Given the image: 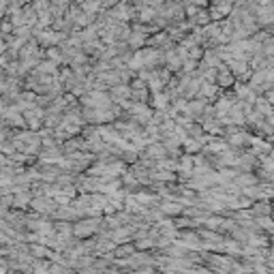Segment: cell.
<instances>
[{"label":"cell","instance_id":"20","mask_svg":"<svg viewBox=\"0 0 274 274\" xmlns=\"http://www.w3.org/2000/svg\"><path fill=\"white\" fill-rule=\"evenodd\" d=\"M94 240H97V246H94V257H103V255H110V253H114L116 244L110 240V238L94 236Z\"/></svg>","mask_w":274,"mask_h":274},{"label":"cell","instance_id":"18","mask_svg":"<svg viewBox=\"0 0 274 274\" xmlns=\"http://www.w3.org/2000/svg\"><path fill=\"white\" fill-rule=\"evenodd\" d=\"M30 201H32L30 191H17V193H13V204H11V210L26 212L28 206H30Z\"/></svg>","mask_w":274,"mask_h":274},{"label":"cell","instance_id":"33","mask_svg":"<svg viewBox=\"0 0 274 274\" xmlns=\"http://www.w3.org/2000/svg\"><path fill=\"white\" fill-rule=\"evenodd\" d=\"M50 268H52V261H47V259H34L30 264L32 274H50Z\"/></svg>","mask_w":274,"mask_h":274},{"label":"cell","instance_id":"7","mask_svg":"<svg viewBox=\"0 0 274 274\" xmlns=\"http://www.w3.org/2000/svg\"><path fill=\"white\" fill-rule=\"evenodd\" d=\"M157 208L161 210V214L165 219H178V217H182V210L184 206L180 204V201H174V199H161Z\"/></svg>","mask_w":274,"mask_h":274},{"label":"cell","instance_id":"28","mask_svg":"<svg viewBox=\"0 0 274 274\" xmlns=\"http://www.w3.org/2000/svg\"><path fill=\"white\" fill-rule=\"evenodd\" d=\"M43 52H45V60L54 62L56 67H65V56L60 52V47H47Z\"/></svg>","mask_w":274,"mask_h":274},{"label":"cell","instance_id":"15","mask_svg":"<svg viewBox=\"0 0 274 274\" xmlns=\"http://www.w3.org/2000/svg\"><path fill=\"white\" fill-rule=\"evenodd\" d=\"M238 172H255L257 170V157L251 152V150H242L240 154V159H238Z\"/></svg>","mask_w":274,"mask_h":274},{"label":"cell","instance_id":"36","mask_svg":"<svg viewBox=\"0 0 274 274\" xmlns=\"http://www.w3.org/2000/svg\"><path fill=\"white\" fill-rule=\"evenodd\" d=\"M34 101H37V94L30 92V90H22L17 97H15L13 105H15V103H34Z\"/></svg>","mask_w":274,"mask_h":274},{"label":"cell","instance_id":"17","mask_svg":"<svg viewBox=\"0 0 274 274\" xmlns=\"http://www.w3.org/2000/svg\"><path fill=\"white\" fill-rule=\"evenodd\" d=\"M206 101H201V99H193V101H188L186 103V118H191V120L193 122H197L199 120V116L204 114V110H206Z\"/></svg>","mask_w":274,"mask_h":274},{"label":"cell","instance_id":"5","mask_svg":"<svg viewBox=\"0 0 274 274\" xmlns=\"http://www.w3.org/2000/svg\"><path fill=\"white\" fill-rule=\"evenodd\" d=\"M176 244H180L186 251H201V240L195 229H180L176 236Z\"/></svg>","mask_w":274,"mask_h":274},{"label":"cell","instance_id":"40","mask_svg":"<svg viewBox=\"0 0 274 274\" xmlns=\"http://www.w3.org/2000/svg\"><path fill=\"white\" fill-rule=\"evenodd\" d=\"M135 244V251H152V240L150 238H144L139 242H133Z\"/></svg>","mask_w":274,"mask_h":274},{"label":"cell","instance_id":"31","mask_svg":"<svg viewBox=\"0 0 274 274\" xmlns=\"http://www.w3.org/2000/svg\"><path fill=\"white\" fill-rule=\"evenodd\" d=\"M133 253H135V244H133V242H127V244L116 246L114 253H112V257H114V259H129Z\"/></svg>","mask_w":274,"mask_h":274},{"label":"cell","instance_id":"21","mask_svg":"<svg viewBox=\"0 0 274 274\" xmlns=\"http://www.w3.org/2000/svg\"><path fill=\"white\" fill-rule=\"evenodd\" d=\"M248 139H251V135L246 133V131H240V133H236L231 137H227L225 141H227L229 148H236V150H246L248 148Z\"/></svg>","mask_w":274,"mask_h":274},{"label":"cell","instance_id":"26","mask_svg":"<svg viewBox=\"0 0 274 274\" xmlns=\"http://www.w3.org/2000/svg\"><path fill=\"white\" fill-rule=\"evenodd\" d=\"M60 120H62V114L52 112V110H45V116H43V129L54 131V129H58Z\"/></svg>","mask_w":274,"mask_h":274},{"label":"cell","instance_id":"38","mask_svg":"<svg viewBox=\"0 0 274 274\" xmlns=\"http://www.w3.org/2000/svg\"><path fill=\"white\" fill-rule=\"evenodd\" d=\"M13 37H17V39H22V41H30L32 39V28H28V26H22V28H13Z\"/></svg>","mask_w":274,"mask_h":274},{"label":"cell","instance_id":"34","mask_svg":"<svg viewBox=\"0 0 274 274\" xmlns=\"http://www.w3.org/2000/svg\"><path fill=\"white\" fill-rule=\"evenodd\" d=\"M154 170H165V172H178V159H172V157H165L161 161L154 163Z\"/></svg>","mask_w":274,"mask_h":274},{"label":"cell","instance_id":"24","mask_svg":"<svg viewBox=\"0 0 274 274\" xmlns=\"http://www.w3.org/2000/svg\"><path fill=\"white\" fill-rule=\"evenodd\" d=\"M170 97L165 92H161V94H154V97H150V101H148V105H150V110L152 112H165L170 107Z\"/></svg>","mask_w":274,"mask_h":274},{"label":"cell","instance_id":"23","mask_svg":"<svg viewBox=\"0 0 274 274\" xmlns=\"http://www.w3.org/2000/svg\"><path fill=\"white\" fill-rule=\"evenodd\" d=\"M231 184H236L238 188H248V186L259 184V180H257V176L251 174V172H240V174L236 176V180H234Z\"/></svg>","mask_w":274,"mask_h":274},{"label":"cell","instance_id":"2","mask_svg":"<svg viewBox=\"0 0 274 274\" xmlns=\"http://www.w3.org/2000/svg\"><path fill=\"white\" fill-rule=\"evenodd\" d=\"M131 120H135L139 127H146L150 120H152V110H150V105L148 103H131L129 105V110L124 112Z\"/></svg>","mask_w":274,"mask_h":274},{"label":"cell","instance_id":"43","mask_svg":"<svg viewBox=\"0 0 274 274\" xmlns=\"http://www.w3.org/2000/svg\"><path fill=\"white\" fill-rule=\"evenodd\" d=\"M7 212H9V208H7V206H3V201H0V221H5Z\"/></svg>","mask_w":274,"mask_h":274},{"label":"cell","instance_id":"10","mask_svg":"<svg viewBox=\"0 0 274 274\" xmlns=\"http://www.w3.org/2000/svg\"><path fill=\"white\" fill-rule=\"evenodd\" d=\"M231 7L234 3H214V5H208V15H210V22H223L227 19V15L231 13Z\"/></svg>","mask_w":274,"mask_h":274},{"label":"cell","instance_id":"22","mask_svg":"<svg viewBox=\"0 0 274 274\" xmlns=\"http://www.w3.org/2000/svg\"><path fill=\"white\" fill-rule=\"evenodd\" d=\"M39 50H41V47H39V43L34 41V39H30V41H28V43H26V45H24L22 50H19V54H17V60H19V62H24V60H30V58H34V56L39 54Z\"/></svg>","mask_w":274,"mask_h":274},{"label":"cell","instance_id":"25","mask_svg":"<svg viewBox=\"0 0 274 274\" xmlns=\"http://www.w3.org/2000/svg\"><path fill=\"white\" fill-rule=\"evenodd\" d=\"M144 154H146V157H148L150 161H154V163L167 157V152H165V148H163V144H161V141H157V144H150V146H146V148H144Z\"/></svg>","mask_w":274,"mask_h":274},{"label":"cell","instance_id":"35","mask_svg":"<svg viewBox=\"0 0 274 274\" xmlns=\"http://www.w3.org/2000/svg\"><path fill=\"white\" fill-rule=\"evenodd\" d=\"M22 13H24V24H26L28 28H34V26H37V13L32 11V7H30V5H24Z\"/></svg>","mask_w":274,"mask_h":274},{"label":"cell","instance_id":"12","mask_svg":"<svg viewBox=\"0 0 274 274\" xmlns=\"http://www.w3.org/2000/svg\"><path fill=\"white\" fill-rule=\"evenodd\" d=\"M37 172H39V180L45 184H56L58 176L62 174L58 165H41V163H37Z\"/></svg>","mask_w":274,"mask_h":274},{"label":"cell","instance_id":"4","mask_svg":"<svg viewBox=\"0 0 274 274\" xmlns=\"http://www.w3.org/2000/svg\"><path fill=\"white\" fill-rule=\"evenodd\" d=\"M0 120H3L5 129H11V131H24V129H26V122H24V116L15 110L13 105H9V107H7L5 114L0 116Z\"/></svg>","mask_w":274,"mask_h":274},{"label":"cell","instance_id":"8","mask_svg":"<svg viewBox=\"0 0 274 274\" xmlns=\"http://www.w3.org/2000/svg\"><path fill=\"white\" fill-rule=\"evenodd\" d=\"M24 116V122H26V129L28 131H34V133H39V131L43 129V116H45V110H41V107H34V110L22 114Z\"/></svg>","mask_w":274,"mask_h":274},{"label":"cell","instance_id":"13","mask_svg":"<svg viewBox=\"0 0 274 274\" xmlns=\"http://www.w3.org/2000/svg\"><path fill=\"white\" fill-rule=\"evenodd\" d=\"M234 84H236V79H234V75L229 73V69L225 67V65H221V67L217 69V79H214V86H217L219 90H231Z\"/></svg>","mask_w":274,"mask_h":274},{"label":"cell","instance_id":"27","mask_svg":"<svg viewBox=\"0 0 274 274\" xmlns=\"http://www.w3.org/2000/svg\"><path fill=\"white\" fill-rule=\"evenodd\" d=\"M229 146H227V141H225L223 137H210V141L206 144V152H210V154H221V152H225Z\"/></svg>","mask_w":274,"mask_h":274},{"label":"cell","instance_id":"6","mask_svg":"<svg viewBox=\"0 0 274 274\" xmlns=\"http://www.w3.org/2000/svg\"><path fill=\"white\" fill-rule=\"evenodd\" d=\"M24 90V84H22V79H15V77H7L5 79V84H3V90H0V97H3L9 105H13L15 97Z\"/></svg>","mask_w":274,"mask_h":274},{"label":"cell","instance_id":"39","mask_svg":"<svg viewBox=\"0 0 274 274\" xmlns=\"http://www.w3.org/2000/svg\"><path fill=\"white\" fill-rule=\"evenodd\" d=\"M255 223H257V227L264 231V234H270L272 236V221H270V217H257Z\"/></svg>","mask_w":274,"mask_h":274},{"label":"cell","instance_id":"29","mask_svg":"<svg viewBox=\"0 0 274 274\" xmlns=\"http://www.w3.org/2000/svg\"><path fill=\"white\" fill-rule=\"evenodd\" d=\"M176 174H184V176H191L193 178V157H188V154H182L180 159H178V172Z\"/></svg>","mask_w":274,"mask_h":274},{"label":"cell","instance_id":"11","mask_svg":"<svg viewBox=\"0 0 274 274\" xmlns=\"http://www.w3.org/2000/svg\"><path fill=\"white\" fill-rule=\"evenodd\" d=\"M65 157L60 146H54V148H41V152L37 154V163L41 165H58V161H60Z\"/></svg>","mask_w":274,"mask_h":274},{"label":"cell","instance_id":"44","mask_svg":"<svg viewBox=\"0 0 274 274\" xmlns=\"http://www.w3.org/2000/svg\"><path fill=\"white\" fill-rule=\"evenodd\" d=\"M3 52H7V45H5L3 39H0V54H3Z\"/></svg>","mask_w":274,"mask_h":274},{"label":"cell","instance_id":"9","mask_svg":"<svg viewBox=\"0 0 274 274\" xmlns=\"http://www.w3.org/2000/svg\"><path fill=\"white\" fill-rule=\"evenodd\" d=\"M129 88H131V103H148L150 101V92H148L146 84L141 79L135 77L129 84Z\"/></svg>","mask_w":274,"mask_h":274},{"label":"cell","instance_id":"32","mask_svg":"<svg viewBox=\"0 0 274 274\" xmlns=\"http://www.w3.org/2000/svg\"><path fill=\"white\" fill-rule=\"evenodd\" d=\"M270 210H272L270 201H255V204L251 206L253 219H257V217H270Z\"/></svg>","mask_w":274,"mask_h":274},{"label":"cell","instance_id":"42","mask_svg":"<svg viewBox=\"0 0 274 274\" xmlns=\"http://www.w3.org/2000/svg\"><path fill=\"white\" fill-rule=\"evenodd\" d=\"M11 137H13V131L11 129H0V148H3V144H7Z\"/></svg>","mask_w":274,"mask_h":274},{"label":"cell","instance_id":"41","mask_svg":"<svg viewBox=\"0 0 274 274\" xmlns=\"http://www.w3.org/2000/svg\"><path fill=\"white\" fill-rule=\"evenodd\" d=\"M50 274H75V272H73V270H69V268H65V266L52 264V268H50Z\"/></svg>","mask_w":274,"mask_h":274},{"label":"cell","instance_id":"1","mask_svg":"<svg viewBox=\"0 0 274 274\" xmlns=\"http://www.w3.org/2000/svg\"><path fill=\"white\" fill-rule=\"evenodd\" d=\"M99 231H101V219H79L73 223V238H77V240L94 238Z\"/></svg>","mask_w":274,"mask_h":274},{"label":"cell","instance_id":"14","mask_svg":"<svg viewBox=\"0 0 274 274\" xmlns=\"http://www.w3.org/2000/svg\"><path fill=\"white\" fill-rule=\"evenodd\" d=\"M79 219H81V214L71 204L69 206H58V210L54 212V217H52V221H65V223H75Z\"/></svg>","mask_w":274,"mask_h":274},{"label":"cell","instance_id":"3","mask_svg":"<svg viewBox=\"0 0 274 274\" xmlns=\"http://www.w3.org/2000/svg\"><path fill=\"white\" fill-rule=\"evenodd\" d=\"M28 210H32V212H37L39 217H47V219H52L54 217V212L58 210V204L54 199H50V197H34L32 201H30V206H28Z\"/></svg>","mask_w":274,"mask_h":274},{"label":"cell","instance_id":"19","mask_svg":"<svg viewBox=\"0 0 274 274\" xmlns=\"http://www.w3.org/2000/svg\"><path fill=\"white\" fill-rule=\"evenodd\" d=\"M60 150L62 154H71V152H88L86 150V141L81 139L79 135L77 137H69L65 144H60Z\"/></svg>","mask_w":274,"mask_h":274},{"label":"cell","instance_id":"16","mask_svg":"<svg viewBox=\"0 0 274 274\" xmlns=\"http://www.w3.org/2000/svg\"><path fill=\"white\" fill-rule=\"evenodd\" d=\"M234 94H236V99L238 101H240V103H246V105H253L255 103V99H257V94L251 90V88H248L246 84H238V81H236V84H234Z\"/></svg>","mask_w":274,"mask_h":274},{"label":"cell","instance_id":"30","mask_svg":"<svg viewBox=\"0 0 274 274\" xmlns=\"http://www.w3.org/2000/svg\"><path fill=\"white\" fill-rule=\"evenodd\" d=\"M69 7H71L69 0H62V3H50V15H52V19L65 17V13L69 11Z\"/></svg>","mask_w":274,"mask_h":274},{"label":"cell","instance_id":"37","mask_svg":"<svg viewBox=\"0 0 274 274\" xmlns=\"http://www.w3.org/2000/svg\"><path fill=\"white\" fill-rule=\"evenodd\" d=\"M201 135H204V129H201L199 122H193V124L186 129V137H188V139H195V141H197Z\"/></svg>","mask_w":274,"mask_h":274}]
</instances>
